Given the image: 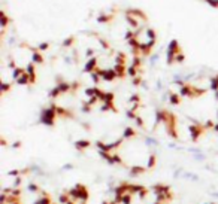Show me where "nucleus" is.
Returning a JSON list of instances; mask_svg holds the SVG:
<instances>
[{
    "label": "nucleus",
    "mask_w": 218,
    "mask_h": 204,
    "mask_svg": "<svg viewBox=\"0 0 218 204\" xmlns=\"http://www.w3.org/2000/svg\"><path fill=\"white\" fill-rule=\"evenodd\" d=\"M129 39L133 49L140 52H148L155 43V33L148 26H140L131 30Z\"/></svg>",
    "instance_id": "1"
},
{
    "label": "nucleus",
    "mask_w": 218,
    "mask_h": 204,
    "mask_svg": "<svg viewBox=\"0 0 218 204\" xmlns=\"http://www.w3.org/2000/svg\"><path fill=\"white\" fill-rule=\"evenodd\" d=\"M209 3H212V4H218V0H208Z\"/></svg>",
    "instance_id": "2"
}]
</instances>
